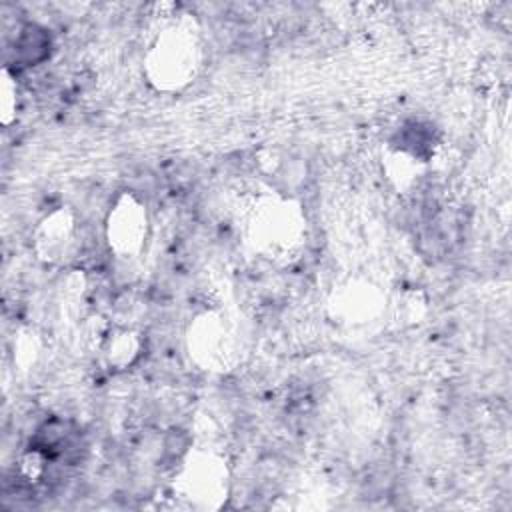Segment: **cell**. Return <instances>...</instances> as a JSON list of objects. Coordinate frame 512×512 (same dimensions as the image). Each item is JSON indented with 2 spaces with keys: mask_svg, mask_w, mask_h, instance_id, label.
Wrapping results in <instances>:
<instances>
[{
  "mask_svg": "<svg viewBox=\"0 0 512 512\" xmlns=\"http://www.w3.org/2000/svg\"><path fill=\"white\" fill-rule=\"evenodd\" d=\"M148 214L144 204L132 196H120L106 218V240L120 258H134L146 244Z\"/></svg>",
  "mask_w": 512,
  "mask_h": 512,
  "instance_id": "cell-3",
  "label": "cell"
},
{
  "mask_svg": "<svg viewBox=\"0 0 512 512\" xmlns=\"http://www.w3.org/2000/svg\"><path fill=\"white\" fill-rule=\"evenodd\" d=\"M146 64L152 84L162 90H178L196 74L198 44L188 30L168 28L152 44Z\"/></svg>",
  "mask_w": 512,
  "mask_h": 512,
  "instance_id": "cell-1",
  "label": "cell"
},
{
  "mask_svg": "<svg viewBox=\"0 0 512 512\" xmlns=\"http://www.w3.org/2000/svg\"><path fill=\"white\" fill-rule=\"evenodd\" d=\"M142 352L140 336L130 328H114L102 340V356L118 370L132 366Z\"/></svg>",
  "mask_w": 512,
  "mask_h": 512,
  "instance_id": "cell-7",
  "label": "cell"
},
{
  "mask_svg": "<svg viewBox=\"0 0 512 512\" xmlns=\"http://www.w3.org/2000/svg\"><path fill=\"white\" fill-rule=\"evenodd\" d=\"M232 346H234V340L222 316L206 312L198 316L196 322L190 326V334H188L190 354L206 370L208 368L224 370V366H228V360L234 352Z\"/></svg>",
  "mask_w": 512,
  "mask_h": 512,
  "instance_id": "cell-5",
  "label": "cell"
},
{
  "mask_svg": "<svg viewBox=\"0 0 512 512\" xmlns=\"http://www.w3.org/2000/svg\"><path fill=\"white\" fill-rule=\"evenodd\" d=\"M252 232L254 242L258 240V246L264 252L282 256L296 246L304 228L300 212L294 206L282 202L262 206V210L254 216Z\"/></svg>",
  "mask_w": 512,
  "mask_h": 512,
  "instance_id": "cell-4",
  "label": "cell"
},
{
  "mask_svg": "<svg viewBox=\"0 0 512 512\" xmlns=\"http://www.w3.org/2000/svg\"><path fill=\"white\" fill-rule=\"evenodd\" d=\"M226 478V466L218 456L196 452L184 460L178 474V488L194 506L212 508L226 494Z\"/></svg>",
  "mask_w": 512,
  "mask_h": 512,
  "instance_id": "cell-2",
  "label": "cell"
},
{
  "mask_svg": "<svg viewBox=\"0 0 512 512\" xmlns=\"http://www.w3.org/2000/svg\"><path fill=\"white\" fill-rule=\"evenodd\" d=\"M78 228L72 212L54 210L36 228V250L48 262H64L72 258L78 246Z\"/></svg>",
  "mask_w": 512,
  "mask_h": 512,
  "instance_id": "cell-6",
  "label": "cell"
},
{
  "mask_svg": "<svg viewBox=\"0 0 512 512\" xmlns=\"http://www.w3.org/2000/svg\"><path fill=\"white\" fill-rule=\"evenodd\" d=\"M50 50V36L36 24H26L14 38V58L20 66H32L42 62Z\"/></svg>",
  "mask_w": 512,
  "mask_h": 512,
  "instance_id": "cell-8",
  "label": "cell"
}]
</instances>
